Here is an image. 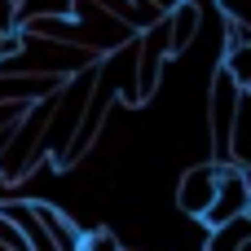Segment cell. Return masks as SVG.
I'll return each mask as SVG.
<instances>
[{
	"label": "cell",
	"mask_w": 251,
	"mask_h": 251,
	"mask_svg": "<svg viewBox=\"0 0 251 251\" xmlns=\"http://www.w3.org/2000/svg\"><path fill=\"white\" fill-rule=\"evenodd\" d=\"M101 57L79 49V44H57V40H35L18 31V53L0 62V75H49V79H75L93 71Z\"/></svg>",
	"instance_id": "obj_1"
},
{
	"label": "cell",
	"mask_w": 251,
	"mask_h": 251,
	"mask_svg": "<svg viewBox=\"0 0 251 251\" xmlns=\"http://www.w3.org/2000/svg\"><path fill=\"white\" fill-rule=\"evenodd\" d=\"M238 101H243V93H238L234 79L216 66V71H212V93H207V146H212V168H229V163H234Z\"/></svg>",
	"instance_id": "obj_2"
},
{
	"label": "cell",
	"mask_w": 251,
	"mask_h": 251,
	"mask_svg": "<svg viewBox=\"0 0 251 251\" xmlns=\"http://www.w3.org/2000/svg\"><path fill=\"white\" fill-rule=\"evenodd\" d=\"M247 207H251V190H247V181H243V168H238V163L221 168L216 199H212V207L203 212V225H207V229H221V225L247 216Z\"/></svg>",
	"instance_id": "obj_3"
},
{
	"label": "cell",
	"mask_w": 251,
	"mask_h": 251,
	"mask_svg": "<svg viewBox=\"0 0 251 251\" xmlns=\"http://www.w3.org/2000/svg\"><path fill=\"white\" fill-rule=\"evenodd\" d=\"M216 181H221V168H212V163L185 168V176L176 181V207H181L185 216L203 221V212H207L212 199H216Z\"/></svg>",
	"instance_id": "obj_4"
},
{
	"label": "cell",
	"mask_w": 251,
	"mask_h": 251,
	"mask_svg": "<svg viewBox=\"0 0 251 251\" xmlns=\"http://www.w3.org/2000/svg\"><path fill=\"white\" fill-rule=\"evenodd\" d=\"M247 243H251V216H238V221H229L221 229H207L203 251H243Z\"/></svg>",
	"instance_id": "obj_5"
},
{
	"label": "cell",
	"mask_w": 251,
	"mask_h": 251,
	"mask_svg": "<svg viewBox=\"0 0 251 251\" xmlns=\"http://www.w3.org/2000/svg\"><path fill=\"white\" fill-rule=\"evenodd\" d=\"M216 66L234 79V88H238L243 97H251V49H225Z\"/></svg>",
	"instance_id": "obj_6"
},
{
	"label": "cell",
	"mask_w": 251,
	"mask_h": 251,
	"mask_svg": "<svg viewBox=\"0 0 251 251\" xmlns=\"http://www.w3.org/2000/svg\"><path fill=\"white\" fill-rule=\"evenodd\" d=\"M79 251H124V243H119L115 229L97 225V229H84V234H79Z\"/></svg>",
	"instance_id": "obj_7"
},
{
	"label": "cell",
	"mask_w": 251,
	"mask_h": 251,
	"mask_svg": "<svg viewBox=\"0 0 251 251\" xmlns=\"http://www.w3.org/2000/svg\"><path fill=\"white\" fill-rule=\"evenodd\" d=\"M31 106H13V101H0V150H4V141L13 137V128L22 124V115H26Z\"/></svg>",
	"instance_id": "obj_8"
},
{
	"label": "cell",
	"mask_w": 251,
	"mask_h": 251,
	"mask_svg": "<svg viewBox=\"0 0 251 251\" xmlns=\"http://www.w3.org/2000/svg\"><path fill=\"white\" fill-rule=\"evenodd\" d=\"M216 13H221L225 22H243V26H251V0H216Z\"/></svg>",
	"instance_id": "obj_9"
},
{
	"label": "cell",
	"mask_w": 251,
	"mask_h": 251,
	"mask_svg": "<svg viewBox=\"0 0 251 251\" xmlns=\"http://www.w3.org/2000/svg\"><path fill=\"white\" fill-rule=\"evenodd\" d=\"M18 22H22V4L18 0H0V35L18 31Z\"/></svg>",
	"instance_id": "obj_10"
},
{
	"label": "cell",
	"mask_w": 251,
	"mask_h": 251,
	"mask_svg": "<svg viewBox=\"0 0 251 251\" xmlns=\"http://www.w3.org/2000/svg\"><path fill=\"white\" fill-rule=\"evenodd\" d=\"M137 4H146V9H154L159 18H168V13H172V9H176L181 0H137Z\"/></svg>",
	"instance_id": "obj_11"
},
{
	"label": "cell",
	"mask_w": 251,
	"mask_h": 251,
	"mask_svg": "<svg viewBox=\"0 0 251 251\" xmlns=\"http://www.w3.org/2000/svg\"><path fill=\"white\" fill-rule=\"evenodd\" d=\"M124 251H141V247H124Z\"/></svg>",
	"instance_id": "obj_12"
},
{
	"label": "cell",
	"mask_w": 251,
	"mask_h": 251,
	"mask_svg": "<svg viewBox=\"0 0 251 251\" xmlns=\"http://www.w3.org/2000/svg\"><path fill=\"white\" fill-rule=\"evenodd\" d=\"M243 251H251V243H247V247H243Z\"/></svg>",
	"instance_id": "obj_13"
},
{
	"label": "cell",
	"mask_w": 251,
	"mask_h": 251,
	"mask_svg": "<svg viewBox=\"0 0 251 251\" xmlns=\"http://www.w3.org/2000/svg\"><path fill=\"white\" fill-rule=\"evenodd\" d=\"M247 216H251V207H247Z\"/></svg>",
	"instance_id": "obj_14"
},
{
	"label": "cell",
	"mask_w": 251,
	"mask_h": 251,
	"mask_svg": "<svg viewBox=\"0 0 251 251\" xmlns=\"http://www.w3.org/2000/svg\"><path fill=\"white\" fill-rule=\"evenodd\" d=\"M18 4H22V0H18Z\"/></svg>",
	"instance_id": "obj_15"
}]
</instances>
